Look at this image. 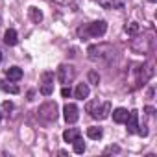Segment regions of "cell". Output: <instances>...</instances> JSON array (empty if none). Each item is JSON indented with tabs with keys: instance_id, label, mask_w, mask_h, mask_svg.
Here are the masks:
<instances>
[{
	"instance_id": "1",
	"label": "cell",
	"mask_w": 157,
	"mask_h": 157,
	"mask_svg": "<svg viewBox=\"0 0 157 157\" xmlns=\"http://www.w3.org/2000/svg\"><path fill=\"white\" fill-rule=\"evenodd\" d=\"M113 46L107 43H100V44H91L87 48V56L91 61H107L109 57H113Z\"/></svg>"
},
{
	"instance_id": "2",
	"label": "cell",
	"mask_w": 157,
	"mask_h": 157,
	"mask_svg": "<svg viewBox=\"0 0 157 157\" xmlns=\"http://www.w3.org/2000/svg\"><path fill=\"white\" fill-rule=\"evenodd\" d=\"M87 113H91V117L96 118V120H104V118H107L109 113H111V104H109V102L100 104L98 100H93V102L87 104Z\"/></svg>"
},
{
	"instance_id": "3",
	"label": "cell",
	"mask_w": 157,
	"mask_h": 157,
	"mask_svg": "<svg viewBox=\"0 0 157 157\" xmlns=\"http://www.w3.org/2000/svg\"><path fill=\"white\" fill-rule=\"evenodd\" d=\"M105 32H107V24H105L104 21L91 22V24H87L85 28L80 30V33H83V35H87V37H102Z\"/></svg>"
},
{
	"instance_id": "4",
	"label": "cell",
	"mask_w": 157,
	"mask_h": 157,
	"mask_svg": "<svg viewBox=\"0 0 157 157\" xmlns=\"http://www.w3.org/2000/svg\"><path fill=\"white\" fill-rule=\"evenodd\" d=\"M76 78V68L72 65H59L57 68V82L61 85H70Z\"/></svg>"
},
{
	"instance_id": "5",
	"label": "cell",
	"mask_w": 157,
	"mask_h": 157,
	"mask_svg": "<svg viewBox=\"0 0 157 157\" xmlns=\"http://www.w3.org/2000/svg\"><path fill=\"white\" fill-rule=\"evenodd\" d=\"M39 117L46 122H56L57 118V105L54 102H46L39 107Z\"/></svg>"
},
{
	"instance_id": "6",
	"label": "cell",
	"mask_w": 157,
	"mask_h": 157,
	"mask_svg": "<svg viewBox=\"0 0 157 157\" xmlns=\"http://www.w3.org/2000/svg\"><path fill=\"white\" fill-rule=\"evenodd\" d=\"M54 93V74L52 72H43L41 76V94L50 96Z\"/></svg>"
},
{
	"instance_id": "7",
	"label": "cell",
	"mask_w": 157,
	"mask_h": 157,
	"mask_svg": "<svg viewBox=\"0 0 157 157\" xmlns=\"http://www.w3.org/2000/svg\"><path fill=\"white\" fill-rule=\"evenodd\" d=\"M63 117H65V120L68 124H74V122H78V118H80V109H78L76 104H67L63 107Z\"/></svg>"
},
{
	"instance_id": "8",
	"label": "cell",
	"mask_w": 157,
	"mask_h": 157,
	"mask_svg": "<svg viewBox=\"0 0 157 157\" xmlns=\"http://www.w3.org/2000/svg\"><path fill=\"white\" fill-rule=\"evenodd\" d=\"M124 124H128V131L129 133H137V128H139V115H137V111H129L128 120Z\"/></svg>"
},
{
	"instance_id": "9",
	"label": "cell",
	"mask_w": 157,
	"mask_h": 157,
	"mask_svg": "<svg viewBox=\"0 0 157 157\" xmlns=\"http://www.w3.org/2000/svg\"><path fill=\"white\" fill-rule=\"evenodd\" d=\"M96 2L104 8V10H117V8H122L126 0H96Z\"/></svg>"
},
{
	"instance_id": "10",
	"label": "cell",
	"mask_w": 157,
	"mask_h": 157,
	"mask_svg": "<svg viewBox=\"0 0 157 157\" xmlns=\"http://www.w3.org/2000/svg\"><path fill=\"white\" fill-rule=\"evenodd\" d=\"M89 93H91V89H89V85L87 83H78V87H76V98L78 100H87L89 98Z\"/></svg>"
},
{
	"instance_id": "11",
	"label": "cell",
	"mask_w": 157,
	"mask_h": 157,
	"mask_svg": "<svg viewBox=\"0 0 157 157\" xmlns=\"http://www.w3.org/2000/svg\"><path fill=\"white\" fill-rule=\"evenodd\" d=\"M128 115H129V111H128V109L118 107V109H115V111H113V120H115L117 124H124V122L128 120Z\"/></svg>"
},
{
	"instance_id": "12",
	"label": "cell",
	"mask_w": 157,
	"mask_h": 157,
	"mask_svg": "<svg viewBox=\"0 0 157 157\" xmlns=\"http://www.w3.org/2000/svg\"><path fill=\"white\" fill-rule=\"evenodd\" d=\"M6 76H8V80H10V82H19L21 78H22V68H19V67H11V68L6 70Z\"/></svg>"
},
{
	"instance_id": "13",
	"label": "cell",
	"mask_w": 157,
	"mask_h": 157,
	"mask_svg": "<svg viewBox=\"0 0 157 157\" xmlns=\"http://www.w3.org/2000/svg\"><path fill=\"white\" fill-rule=\"evenodd\" d=\"M4 43H6L8 46H15V44L19 43V35H17V32H15V30H8V32L4 33Z\"/></svg>"
},
{
	"instance_id": "14",
	"label": "cell",
	"mask_w": 157,
	"mask_h": 157,
	"mask_svg": "<svg viewBox=\"0 0 157 157\" xmlns=\"http://www.w3.org/2000/svg\"><path fill=\"white\" fill-rule=\"evenodd\" d=\"M78 137H80V129H76V128H68L63 131V139L65 142H74Z\"/></svg>"
},
{
	"instance_id": "15",
	"label": "cell",
	"mask_w": 157,
	"mask_h": 157,
	"mask_svg": "<svg viewBox=\"0 0 157 157\" xmlns=\"http://www.w3.org/2000/svg\"><path fill=\"white\" fill-rule=\"evenodd\" d=\"M28 15H30L32 22H35V24L43 22V13H41V10H37V8H30V10H28Z\"/></svg>"
},
{
	"instance_id": "16",
	"label": "cell",
	"mask_w": 157,
	"mask_h": 157,
	"mask_svg": "<svg viewBox=\"0 0 157 157\" xmlns=\"http://www.w3.org/2000/svg\"><path fill=\"white\" fill-rule=\"evenodd\" d=\"M102 135H104L102 128H96V126H93V128H87V137H89V139H93V140H98V139H102Z\"/></svg>"
},
{
	"instance_id": "17",
	"label": "cell",
	"mask_w": 157,
	"mask_h": 157,
	"mask_svg": "<svg viewBox=\"0 0 157 157\" xmlns=\"http://www.w3.org/2000/svg\"><path fill=\"white\" fill-rule=\"evenodd\" d=\"M0 87H2L6 93H11V94H17L19 93V87L13 85V83H8V82H2V83H0Z\"/></svg>"
},
{
	"instance_id": "18",
	"label": "cell",
	"mask_w": 157,
	"mask_h": 157,
	"mask_svg": "<svg viewBox=\"0 0 157 157\" xmlns=\"http://www.w3.org/2000/svg\"><path fill=\"white\" fill-rule=\"evenodd\" d=\"M72 144H74V151H76V153H83V151H85V142H83L80 137H78Z\"/></svg>"
},
{
	"instance_id": "19",
	"label": "cell",
	"mask_w": 157,
	"mask_h": 157,
	"mask_svg": "<svg viewBox=\"0 0 157 157\" xmlns=\"http://www.w3.org/2000/svg\"><path fill=\"white\" fill-rule=\"evenodd\" d=\"M139 30H140V26H139L137 22H129V24H126V33H129V35L139 33Z\"/></svg>"
},
{
	"instance_id": "20",
	"label": "cell",
	"mask_w": 157,
	"mask_h": 157,
	"mask_svg": "<svg viewBox=\"0 0 157 157\" xmlns=\"http://www.w3.org/2000/svg\"><path fill=\"white\" fill-rule=\"evenodd\" d=\"M89 83H93V85H98L100 83V74L96 70H91L89 72Z\"/></svg>"
},
{
	"instance_id": "21",
	"label": "cell",
	"mask_w": 157,
	"mask_h": 157,
	"mask_svg": "<svg viewBox=\"0 0 157 157\" xmlns=\"http://www.w3.org/2000/svg\"><path fill=\"white\" fill-rule=\"evenodd\" d=\"M70 93H72V91H70V87H68V85H63L61 96H63V98H68V96H70Z\"/></svg>"
},
{
	"instance_id": "22",
	"label": "cell",
	"mask_w": 157,
	"mask_h": 157,
	"mask_svg": "<svg viewBox=\"0 0 157 157\" xmlns=\"http://www.w3.org/2000/svg\"><path fill=\"white\" fill-rule=\"evenodd\" d=\"M54 2H57V4H61V6H68V4L74 2V0H54Z\"/></svg>"
},
{
	"instance_id": "23",
	"label": "cell",
	"mask_w": 157,
	"mask_h": 157,
	"mask_svg": "<svg viewBox=\"0 0 157 157\" xmlns=\"http://www.w3.org/2000/svg\"><path fill=\"white\" fill-rule=\"evenodd\" d=\"M2 107H4V109H8V111H11V109H13V104H11V102H4V104H2Z\"/></svg>"
},
{
	"instance_id": "24",
	"label": "cell",
	"mask_w": 157,
	"mask_h": 157,
	"mask_svg": "<svg viewBox=\"0 0 157 157\" xmlns=\"http://www.w3.org/2000/svg\"><path fill=\"white\" fill-rule=\"evenodd\" d=\"M105 151H120V148H118V146H109Z\"/></svg>"
},
{
	"instance_id": "25",
	"label": "cell",
	"mask_w": 157,
	"mask_h": 157,
	"mask_svg": "<svg viewBox=\"0 0 157 157\" xmlns=\"http://www.w3.org/2000/svg\"><path fill=\"white\" fill-rule=\"evenodd\" d=\"M146 113L148 115H153V107H146Z\"/></svg>"
},
{
	"instance_id": "26",
	"label": "cell",
	"mask_w": 157,
	"mask_h": 157,
	"mask_svg": "<svg viewBox=\"0 0 157 157\" xmlns=\"http://www.w3.org/2000/svg\"><path fill=\"white\" fill-rule=\"evenodd\" d=\"M0 120H2V113H0Z\"/></svg>"
},
{
	"instance_id": "27",
	"label": "cell",
	"mask_w": 157,
	"mask_h": 157,
	"mask_svg": "<svg viewBox=\"0 0 157 157\" xmlns=\"http://www.w3.org/2000/svg\"><path fill=\"white\" fill-rule=\"evenodd\" d=\"M0 61H2V54H0Z\"/></svg>"
},
{
	"instance_id": "28",
	"label": "cell",
	"mask_w": 157,
	"mask_h": 157,
	"mask_svg": "<svg viewBox=\"0 0 157 157\" xmlns=\"http://www.w3.org/2000/svg\"><path fill=\"white\" fill-rule=\"evenodd\" d=\"M150 2H155V0H150Z\"/></svg>"
},
{
	"instance_id": "29",
	"label": "cell",
	"mask_w": 157,
	"mask_h": 157,
	"mask_svg": "<svg viewBox=\"0 0 157 157\" xmlns=\"http://www.w3.org/2000/svg\"><path fill=\"white\" fill-rule=\"evenodd\" d=\"M0 21H2V19H0Z\"/></svg>"
}]
</instances>
